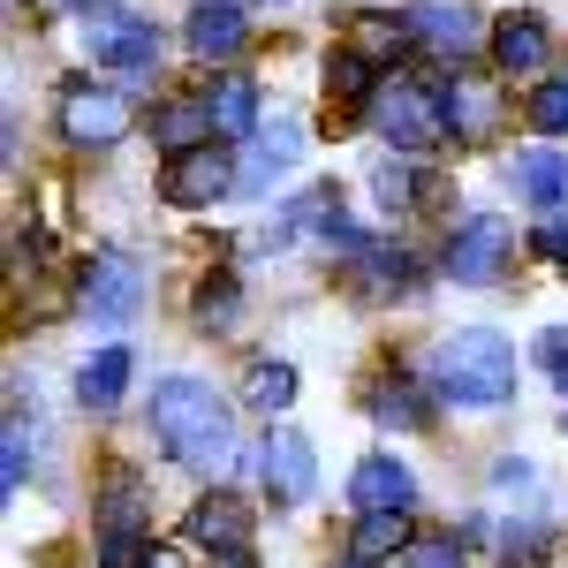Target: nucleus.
Returning a JSON list of instances; mask_svg holds the SVG:
<instances>
[{
	"label": "nucleus",
	"instance_id": "f257e3e1",
	"mask_svg": "<svg viewBox=\"0 0 568 568\" xmlns=\"http://www.w3.org/2000/svg\"><path fill=\"white\" fill-rule=\"evenodd\" d=\"M152 433H160V447L175 455L182 470L220 478V470L235 463V417H227V402H220L205 379H190V372H175V379L152 387Z\"/></svg>",
	"mask_w": 568,
	"mask_h": 568
},
{
	"label": "nucleus",
	"instance_id": "f03ea898",
	"mask_svg": "<svg viewBox=\"0 0 568 568\" xmlns=\"http://www.w3.org/2000/svg\"><path fill=\"white\" fill-rule=\"evenodd\" d=\"M425 372H433V394L455 409H508L516 402V342H500L493 326L439 334Z\"/></svg>",
	"mask_w": 568,
	"mask_h": 568
},
{
	"label": "nucleus",
	"instance_id": "7ed1b4c3",
	"mask_svg": "<svg viewBox=\"0 0 568 568\" xmlns=\"http://www.w3.org/2000/svg\"><path fill=\"white\" fill-rule=\"evenodd\" d=\"M372 130L387 136L394 152H433L447 122H439V91L433 84H409V77H387L379 99H372Z\"/></svg>",
	"mask_w": 568,
	"mask_h": 568
},
{
	"label": "nucleus",
	"instance_id": "20e7f679",
	"mask_svg": "<svg viewBox=\"0 0 568 568\" xmlns=\"http://www.w3.org/2000/svg\"><path fill=\"white\" fill-rule=\"evenodd\" d=\"M130 122H136V106H130V91H122V84H91V77H77V84L61 91V136L84 144V152L122 144Z\"/></svg>",
	"mask_w": 568,
	"mask_h": 568
},
{
	"label": "nucleus",
	"instance_id": "39448f33",
	"mask_svg": "<svg viewBox=\"0 0 568 568\" xmlns=\"http://www.w3.org/2000/svg\"><path fill=\"white\" fill-rule=\"evenodd\" d=\"M508 251H516V227L508 220H493V213H470V220H455V235H447V281L455 288H493L500 281V265H508Z\"/></svg>",
	"mask_w": 568,
	"mask_h": 568
},
{
	"label": "nucleus",
	"instance_id": "423d86ee",
	"mask_svg": "<svg viewBox=\"0 0 568 568\" xmlns=\"http://www.w3.org/2000/svg\"><path fill=\"white\" fill-rule=\"evenodd\" d=\"M84 31L106 69H122V77H152L160 69V31L144 16H130V8H99V16H84Z\"/></svg>",
	"mask_w": 568,
	"mask_h": 568
},
{
	"label": "nucleus",
	"instance_id": "0eeeda50",
	"mask_svg": "<svg viewBox=\"0 0 568 568\" xmlns=\"http://www.w3.org/2000/svg\"><path fill=\"white\" fill-rule=\"evenodd\" d=\"M251 463H258V485L273 493V508H296V500H311V485H318L311 439H304V433H288V425H281V433H265Z\"/></svg>",
	"mask_w": 568,
	"mask_h": 568
},
{
	"label": "nucleus",
	"instance_id": "6e6552de",
	"mask_svg": "<svg viewBox=\"0 0 568 568\" xmlns=\"http://www.w3.org/2000/svg\"><path fill=\"white\" fill-rule=\"evenodd\" d=\"M84 311L106 318V326H130L136 311H144V273H136L130 251H99L84 265Z\"/></svg>",
	"mask_w": 568,
	"mask_h": 568
},
{
	"label": "nucleus",
	"instance_id": "1a4fd4ad",
	"mask_svg": "<svg viewBox=\"0 0 568 568\" xmlns=\"http://www.w3.org/2000/svg\"><path fill=\"white\" fill-rule=\"evenodd\" d=\"M243 190V168H227V152L205 144V152H190V160H168V175H160V197L168 205H220V197H235Z\"/></svg>",
	"mask_w": 568,
	"mask_h": 568
},
{
	"label": "nucleus",
	"instance_id": "9d476101",
	"mask_svg": "<svg viewBox=\"0 0 568 568\" xmlns=\"http://www.w3.org/2000/svg\"><path fill=\"white\" fill-rule=\"evenodd\" d=\"M439 122L455 144H485V136L500 130V91L485 84V77H447L439 84Z\"/></svg>",
	"mask_w": 568,
	"mask_h": 568
},
{
	"label": "nucleus",
	"instance_id": "9b49d317",
	"mask_svg": "<svg viewBox=\"0 0 568 568\" xmlns=\"http://www.w3.org/2000/svg\"><path fill=\"white\" fill-rule=\"evenodd\" d=\"M402 23H409V39L425 45V53L455 61V69H463V53L478 45V16H470L463 0H417V8H409Z\"/></svg>",
	"mask_w": 568,
	"mask_h": 568
},
{
	"label": "nucleus",
	"instance_id": "f8f14e48",
	"mask_svg": "<svg viewBox=\"0 0 568 568\" xmlns=\"http://www.w3.org/2000/svg\"><path fill=\"white\" fill-rule=\"evenodd\" d=\"M349 500L356 516H409V500H417V478H409V463L402 455H364L349 478Z\"/></svg>",
	"mask_w": 568,
	"mask_h": 568
},
{
	"label": "nucleus",
	"instance_id": "ddd939ff",
	"mask_svg": "<svg viewBox=\"0 0 568 568\" xmlns=\"http://www.w3.org/2000/svg\"><path fill=\"white\" fill-rule=\"evenodd\" d=\"M508 190H516L524 205H538V213H561L568 205V160L554 144H524V152L508 160Z\"/></svg>",
	"mask_w": 568,
	"mask_h": 568
},
{
	"label": "nucleus",
	"instance_id": "4468645a",
	"mask_svg": "<svg viewBox=\"0 0 568 568\" xmlns=\"http://www.w3.org/2000/svg\"><path fill=\"white\" fill-rule=\"evenodd\" d=\"M190 538H197L205 554H243V546H251V508H243L235 493H205V500L190 508Z\"/></svg>",
	"mask_w": 568,
	"mask_h": 568
},
{
	"label": "nucleus",
	"instance_id": "2eb2a0df",
	"mask_svg": "<svg viewBox=\"0 0 568 568\" xmlns=\"http://www.w3.org/2000/svg\"><path fill=\"white\" fill-rule=\"evenodd\" d=\"M243 39H251V23H243L235 0H197V8H190V53H205V61H235Z\"/></svg>",
	"mask_w": 568,
	"mask_h": 568
},
{
	"label": "nucleus",
	"instance_id": "dca6fc26",
	"mask_svg": "<svg viewBox=\"0 0 568 568\" xmlns=\"http://www.w3.org/2000/svg\"><path fill=\"white\" fill-rule=\"evenodd\" d=\"M546 53H554V39H546L538 16H500V23H493V61H500L508 77H538Z\"/></svg>",
	"mask_w": 568,
	"mask_h": 568
},
{
	"label": "nucleus",
	"instance_id": "f3484780",
	"mask_svg": "<svg viewBox=\"0 0 568 568\" xmlns=\"http://www.w3.org/2000/svg\"><path fill=\"white\" fill-rule=\"evenodd\" d=\"M152 144H160L168 160L205 152V144H213V106H205V99H175V106H160V114H152Z\"/></svg>",
	"mask_w": 568,
	"mask_h": 568
},
{
	"label": "nucleus",
	"instance_id": "a211bd4d",
	"mask_svg": "<svg viewBox=\"0 0 568 568\" xmlns=\"http://www.w3.org/2000/svg\"><path fill=\"white\" fill-rule=\"evenodd\" d=\"M296 152H304V130H296V122H265L258 152H251V168H243V197H265L273 182L296 168Z\"/></svg>",
	"mask_w": 568,
	"mask_h": 568
},
{
	"label": "nucleus",
	"instance_id": "6ab92c4d",
	"mask_svg": "<svg viewBox=\"0 0 568 568\" xmlns=\"http://www.w3.org/2000/svg\"><path fill=\"white\" fill-rule=\"evenodd\" d=\"M130 379H136V356L122 349V342H106L99 356H84V372H77V402H84V409H114V402L130 394Z\"/></svg>",
	"mask_w": 568,
	"mask_h": 568
},
{
	"label": "nucleus",
	"instance_id": "aec40b11",
	"mask_svg": "<svg viewBox=\"0 0 568 568\" xmlns=\"http://www.w3.org/2000/svg\"><path fill=\"white\" fill-rule=\"evenodd\" d=\"M205 106H213V136H258V84L251 77H220L213 91H205Z\"/></svg>",
	"mask_w": 568,
	"mask_h": 568
},
{
	"label": "nucleus",
	"instance_id": "412c9836",
	"mask_svg": "<svg viewBox=\"0 0 568 568\" xmlns=\"http://www.w3.org/2000/svg\"><path fill=\"white\" fill-rule=\"evenodd\" d=\"M387 554H409V524L402 516H356L349 530V561H387Z\"/></svg>",
	"mask_w": 568,
	"mask_h": 568
},
{
	"label": "nucleus",
	"instance_id": "4be33fe9",
	"mask_svg": "<svg viewBox=\"0 0 568 568\" xmlns=\"http://www.w3.org/2000/svg\"><path fill=\"white\" fill-rule=\"evenodd\" d=\"M364 409H372V417H379V425H394V433H417V425H425V394L409 387V379H402V372H394V379H379V387H372V402H364Z\"/></svg>",
	"mask_w": 568,
	"mask_h": 568
},
{
	"label": "nucleus",
	"instance_id": "5701e85b",
	"mask_svg": "<svg viewBox=\"0 0 568 568\" xmlns=\"http://www.w3.org/2000/svg\"><path fill=\"white\" fill-rule=\"evenodd\" d=\"M243 402L265 409V417H281V409L296 402V372H288V364H273V356H258V364L243 372Z\"/></svg>",
	"mask_w": 568,
	"mask_h": 568
},
{
	"label": "nucleus",
	"instance_id": "b1692460",
	"mask_svg": "<svg viewBox=\"0 0 568 568\" xmlns=\"http://www.w3.org/2000/svg\"><path fill=\"white\" fill-rule=\"evenodd\" d=\"M326 91H334V99H364V106H372V99H379V69H372L356 45H342V53H334V69H326Z\"/></svg>",
	"mask_w": 568,
	"mask_h": 568
},
{
	"label": "nucleus",
	"instance_id": "393cba45",
	"mask_svg": "<svg viewBox=\"0 0 568 568\" xmlns=\"http://www.w3.org/2000/svg\"><path fill=\"white\" fill-rule=\"evenodd\" d=\"M349 45L364 53V61H372V69H379V61H394V53L409 45V23H387V16H356V23H349Z\"/></svg>",
	"mask_w": 568,
	"mask_h": 568
},
{
	"label": "nucleus",
	"instance_id": "a878e982",
	"mask_svg": "<svg viewBox=\"0 0 568 568\" xmlns=\"http://www.w3.org/2000/svg\"><path fill=\"white\" fill-rule=\"evenodd\" d=\"M364 288H372V296H387V288H417V258L372 243V251H364Z\"/></svg>",
	"mask_w": 568,
	"mask_h": 568
},
{
	"label": "nucleus",
	"instance_id": "bb28decb",
	"mask_svg": "<svg viewBox=\"0 0 568 568\" xmlns=\"http://www.w3.org/2000/svg\"><path fill=\"white\" fill-rule=\"evenodd\" d=\"M372 197H379L387 213H409V205L425 197V175H417V160H394V168H379V175H372Z\"/></svg>",
	"mask_w": 568,
	"mask_h": 568
},
{
	"label": "nucleus",
	"instance_id": "cd10ccee",
	"mask_svg": "<svg viewBox=\"0 0 568 568\" xmlns=\"http://www.w3.org/2000/svg\"><path fill=\"white\" fill-rule=\"evenodd\" d=\"M243 311V288H235V273H213L205 288H197V326H227Z\"/></svg>",
	"mask_w": 568,
	"mask_h": 568
},
{
	"label": "nucleus",
	"instance_id": "c85d7f7f",
	"mask_svg": "<svg viewBox=\"0 0 568 568\" xmlns=\"http://www.w3.org/2000/svg\"><path fill=\"white\" fill-rule=\"evenodd\" d=\"M530 130H538V136H561L568 130V84H538V91H530Z\"/></svg>",
	"mask_w": 568,
	"mask_h": 568
},
{
	"label": "nucleus",
	"instance_id": "c756f323",
	"mask_svg": "<svg viewBox=\"0 0 568 568\" xmlns=\"http://www.w3.org/2000/svg\"><path fill=\"white\" fill-rule=\"evenodd\" d=\"M99 568H152V546H144V530H106V546H99Z\"/></svg>",
	"mask_w": 568,
	"mask_h": 568
},
{
	"label": "nucleus",
	"instance_id": "7c9ffc66",
	"mask_svg": "<svg viewBox=\"0 0 568 568\" xmlns=\"http://www.w3.org/2000/svg\"><path fill=\"white\" fill-rule=\"evenodd\" d=\"M402 568H463V546H455V530H439V538H409Z\"/></svg>",
	"mask_w": 568,
	"mask_h": 568
},
{
	"label": "nucleus",
	"instance_id": "2f4dec72",
	"mask_svg": "<svg viewBox=\"0 0 568 568\" xmlns=\"http://www.w3.org/2000/svg\"><path fill=\"white\" fill-rule=\"evenodd\" d=\"M538 364L561 379V394H568V326H554V334H538Z\"/></svg>",
	"mask_w": 568,
	"mask_h": 568
},
{
	"label": "nucleus",
	"instance_id": "473e14b6",
	"mask_svg": "<svg viewBox=\"0 0 568 568\" xmlns=\"http://www.w3.org/2000/svg\"><path fill=\"white\" fill-rule=\"evenodd\" d=\"M0 485H8V493L23 485V425H8V447H0Z\"/></svg>",
	"mask_w": 568,
	"mask_h": 568
},
{
	"label": "nucleus",
	"instance_id": "72a5a7b5",
	"mask_svg": "<svg viewBox=\"0 0 568 568\" xmlns=\"http://www.w3.org/2000/svg\"><path fill=\"white\" fill-rule=\"evenodd\" d=\"M530 243H538V258L568 265V220H546V227H538V235H530Z\"/></svg>",
	"mask_w": 568,
	"mask_h": 568
},
{
	"label": "nucleus",
	"instance_id": "f704fd0d",
	"mask_svg": "<svg viewBox=\"0 0 568 568\" xmlns=\"http://www.w3.org/2000/svg\"><path fill=\"white\" fill-rule=\"evenodd\" d=\"M493 478L508 485V493H524V485H530V463H524V455H508V463H500V470H493Z\"/></svg>",
	"mask_w": 568,
	"mask_h": 568
},
{
	"label": "nucleus",
	"instance_id": "c9c22d12",
	"mask_svg": "<svg viewBox=\"0 0 568 568\" xmlns=\"http://www.w3.org/2000/svg\"><path fill=\"white\" fill-rule=\"evenodd\" d=\"M205 568H258V561H251V546H243V554H205Z\"/></svg>",
	"mask_w": 568,
	"mask_h": 568
},
{
	"label": "nucleus",
	"instance_id": "e433bc0d",
	"mask_svg": "<svg viewBox=\"0 0 568 568\" xmlns=\"http://www.w3.org/2000/svg\"><path fill=\"white\" fill-rule=\"evenodd\" d=\"M152 568H175V561H160V554H152Z\"/></svg>",
	"mask_w": 568,
	"mask_h": 568
},
{
	"label": "nucleus",
	"instance_id": "4c0bfd02",
	"mask_svg": "<svg viewBox=\"0 0 568 568\" xmlns=\"http://www.w3.org/2000/svg\"><path fill=\"white\" fill-rule=\"evenodd\" d=\"M349 568H364V561H349Z\"/></svg>",
	"mask_w": 568,
	"mask_h": 568
}]
</instances>
